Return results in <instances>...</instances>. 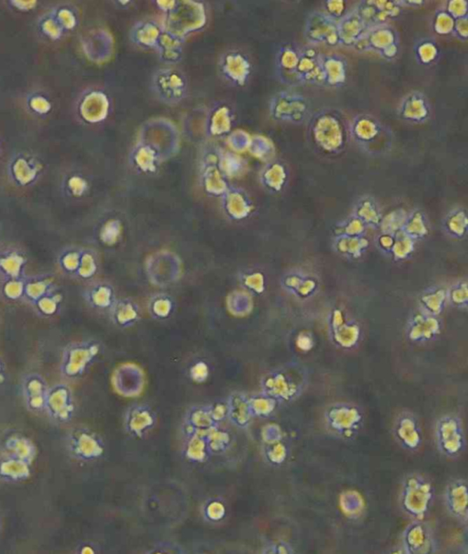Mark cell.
Here are the masks:
<instances>
[{
  "label": "cell",
  "mask_w": 468,
  "mask_h": 554,
  "mask_svg": "<svg viewBox=\"0 0 468 554\" xmlns=\"http://www.w3.org/2000/svg\"><path fill=\"white\" fill-rule=\"evenodd\" d=\"M446 228L453 237L462 238L468 233V213L462 208L450 212L446 217Z\"/></svg>",
  "instance_id": "obj_8"
},
{
  "label": "cell",
  "mask_w": 468,
  "mask_h": 554,
  "mask_svg": "<svg viewBox=\"0 0 468 554\" xmlns=\"http://www.w3.org/2000/svg\"><path fill=\"white\" fill-rule=\"evenodd\" d=\"M403 553L407 554L434 553L436 549L433 532L424 520H413L403 534Z\"/></svg>",
  "instance_id": "obj_3"
},
{
  "label": "cell",
  "mask_w": 468,
  "mask_h": 554,
  "mask_svg": "<svg viewBox=\"0 0 468 554\" xmlns=\"http://www.w3.org/2000/svg\"><path fill=\"white\" fill-rule=\"evenodd\" d=\"M446 10L455 18V20L468 15V4L464 1H450L446 3Z\"/></svg>",
  "instance_id": "obj_15"
},
{
  "label": "cell",
  "mask_w": 468,
  "mask_h": 554,
  "mask_svg": "<svg viewBox=\"0 0 468 554\" xmlns=\"http://www.w3.org/2000/svg\"><path fill=\"white\" fill-rule=\"evenodd\" d=\"M416 59L422 65H428L433 63L439 55V48L434 42L424 41L415 47Z\"/></svg>",
  "instance_id": "obj_12"
},
{
  "label": "cell",
  "mask_w": 468,
  "mask_h": 554,
  "mask_svg": "<svg viewBox=\"0 0 468 554\" xmlns=\"http://www.w3.org/2000/svg\"><path fill=\"white\" fill-rule=\"evenodd\" d=\"M434 489L431 481L421 474H409L404 478L400 504L403 513L413 520H424L431 510Z\"/></svg>",
  "instance_id": "obj_1"
},
{
  "label": "cell",
  "mask_w": 468,
  "mask_h": 554,
  "mask_svg": "<svg viewBox=\"0 0 468 554\" xmlns=\"http://www.w3.org/2000/svg\"><path fill=\"white\" fill-rule=\"evenodd\" d=\"M455 19L446 8L439 11L434 16V29L437 34L448 35L454 33Z\"/></svg>",
  "instance_id": "obj_13"
},
{
  "label": "cell",
  "mask_w": 468,
  "mask_h": 554,
  "mask_svg": "<svg viewBox=\"0 0 468 554\" xmlns=\"http://www.w3.org/2000/svg\"><path fill=\"white\" fill-rule=\"evenodd\" d=\"M464 522L467 523V529H468V516L467 518L466 522Z\"/></svg>",
  "instance_id": "obj_17"
},
{
  "label": "cell",
  "mask_w": 468,
  "mask_h": 554,
  "mask_svg": "<svg viewBox=\"0 0 468 554\" xmlns=\"http://www.w3.org/2000/svg\"><path fill=\"white\" fill-rule=\"evenodd\" d=\"M458 38L468 39V15L455 20L454 33Z\"/></svg>",
  "instance_id": "obj_16"
},
{
  "label": "cell",
  "mask_w": 468,
  "mask_h": 554,
  "mask_svg": "<svg viewBox=\"0 0 468 554\" xmlns=\"http://www.w3.org/2000/svg\"><path fill=\"white\" fill-rule=\"evenodd\" d=\"M440 331L439 320L424 311L415 314L410 320L407 336L413 343H427L439 336Z\"/></svg>",
  "instance_id": "obj_6"
},
{
  "label": "cell",
  "mask_w": 468,
  "mask_h": 554,
  "mask_svg": "<svg viewBox=\"0 0 468 554\" xmlns=\"http://www.w3.org/2000/svg\"><path fill=\"white\" fill-rule=\"evenodd\" d=\"M445 504L448 513L455 519L466 522L468 516V481L455 478L445 489Z\"/></svg>",
  "instance_id": "obj_5"
},
{
  "label": "cell",
  "mask_w": 468,
  "mask_h": 554,
  "mask_svg": "<svg viewBox=\"0 0 468 554\" xmlns=\"http://www.w3.org/2000/svg\"><path fill=\"white\" fill-rule=\"evenodd\" d=\"M401 117L410 123L425 122L430 117V105L427 97L419 92L409 93L401 102Z\"/></svg>",
  "instance_id": "obj_7"
},
{
  "label": "cell",
  "mask_w": 468,
  "mask_h": 554,
  "mask_svg": "<svg viewBox=\"0 0 468 554\" xmlns=\"http://www.w3.org/2000/svg\"><path fill=\"white\" fill-rule=\"evenodd\" d=\"M448 297L452 304L468 309V281H458L453 285L448 292Z\"/></svg>",
  "instance_id": "obj_14"
},
{
  "label": "cell",
  "mask_w": 468,
  "mask_h": 554,
  "mask_svg": "<svg viewBox=\"0 0 468 554\" xmlns=\"http://www.w3.org/2000/svg\"><path fill=\"white\" fill-rule=\"evenodd\" d=\"M415 239L410 238L403 230V231L399 233L396 241H395L394 248H392L395 258L398 259H408L413 251H415Z\"/></svg>",
  "instance_id": "obj_11"
},
{
  "label": "cell",
  "mask_w": 468,
  "mask_h": 554,
  "mask_svg": "<svg viewBox=\"0 0 468 554\" xmlns=\"http://www.w3.org/2000/svg\"><path fill=\"white\" fill-rule=\"evenodd\" d=\"M394 435L399 444L409 451H417L422 444V433L417 419L410 412H403L397 417Z\"/></svg>",
  "instance_id": "obj_4"
},
{
  "label": "cell",
  "mask_w": 468,
  "mask_h": 554,
  "mask_svg": "<svg viewBox=\"0 0 468 554\" xmlns=\"http://www.w3.org/2000/svg\"><path fill=\"white\" fill-rule=\"evenodd\" d=\"M436 446L443 456L457 458L466 447L463 422L455 414H448L437 419L434 428Z\"/></svg>",
  "instance_id": "obj_2"
},
{
  "label": "cell",
  "mask_w": 468,
  "mask_h": 554,
  "mask_svg": "<svg viewBox=\"0 0 468 554\" xmlns=\"http://www.w3.org/2000/svg\"><path fill=\"white\" fill-rule=\"evenodd\" d=\"M448 299V292L445 290L434 289L425 292L422 296L421 302L424 311L436 316L442 313Z\"/></svg>",
  "instance_id": "obj_9"
},
{
  "label": "cell",
  "mask_w": 468,
  "mask_h": 554,
  "mask_svg": "<svg viewBox=\"0 0 468 554\" xmlns=\"http://www.w3.org/2000/svg\"><path fill=\"white\" fill-rule=\"evenodd\" d=\"M403 231L413 239L421 238L427 236L429 229L427 225V221H425L424 215L420 211H415L410 214L409 219L407 220Z\"/></svg>",
  "instance_id": "obj_10"
}]
</instances>
